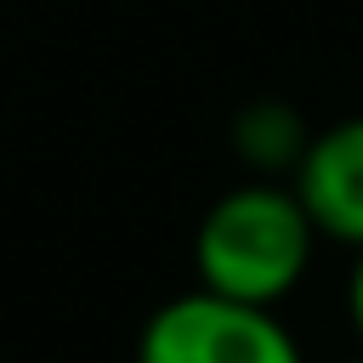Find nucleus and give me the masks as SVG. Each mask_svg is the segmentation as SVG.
<instances>
[{
    "label": "nucleus",
    "mask_w": 363,
    "mask_h": 363,
    "mask_svg": "<svg viewBox=\"0 0 363 363\" xmlns=\"http://www.w3.org/2000/svg\"><path fill=\"white\" fill-rule=\"evenodd\" d=\"M318 227L295 187L278 182H244L227 187L193 233V267L204 289L278 306L312 267Z\"/></svg>",
    "instance_id": "obj_1"
},
{
    "label": "nucleus",
    "mask_w": 363,
    "mask_h": 363,
    "mask_svg": "<svg viewBox=\"0 0 363 363\" xmlns=\"http://www.w3.org/2000/svg\"><path fill=\"white\" fill-rule=\"evenodd\" d=\"M136 363H306V357L284 329V318H272V306L199 284L153 306V318L136 335Z\"/></svg>",
    "instance_id": "obj_2"
},
{
    "label": "nucleus",
    "mask_w": 363,
    "mask_h": 363,
    "mask_svg": "<svg viewBox=\"0 0 363 363\" xmlns=\"http://www.w3.org/2000/svg\"><path fill=\"white\" fill-rule=\"evenodd\" d=\"M318 238L363 250V113H346L306 136V153L289 170Z\"/></svg>",
    "instance_id": "obj_3"
},
{
    "label": "nucleus",
    "mask_w": 363,
    "mask_h": 363,
    "mask_svg": "<svg viewBox=\"0 0 363 363\" xmlns=\"http://www.w3.org/2000/svg\"><path fill=\"white\" fill-rule=\"evenodd\" d=\"M306 119L278 102V96H261L250 108H238L233 119V153L255 170V176H278V170H295V159L306 153Z\"/></svg>",
    "instance_id": "obj_4"
},
{
    "label": "nucleus",
    "mask_w": 363,
    "mask_h": 363,
    "mask_svg": "<svg viewBox=\"0 0 363 363\" xmlns=\"http://www.w3.org/2000/svg\"><path fill=\"white\" fill-rule=\"evenodd\" d=\"M346 318H352V329H357V340H363V250H357V267H352V278H346Z\"/></svg>",
    "instance_id": "obj_5"
},
{
    "label": "nucleus",
    "mask_w": 363,
    "mask_h": 363,
    "mask_svg": "<svg viewBox=\"0 0 363 363\" xmlns=\"http://www.w3.org/2000/svg\"><path fill=\"white\" fill-rule=\"evenodd\" d=\"M340 363H363V357H340Z\"/></svg>",
    "instance_id": "obj_6"
}]
</instances>
